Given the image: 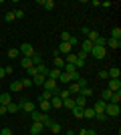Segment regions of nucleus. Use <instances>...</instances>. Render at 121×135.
I'll use <instances>...</instances> for the list:
<instances>
[{
  "label": "nucleus",
  "instance_id": "nucleus-46",
  "mask_svg": "<svg viewBox=\"0 0 121 135\" xmlns=\"http://www.w3.org/2000/svg\"><path fill=\"white\" fill-rule=\"evenodd\" d=\"M20 83H22V87H32V79H30V77H26V79H22V81H20Z\"/></svg>",
  "mask_w": 121,
  "mask_h": 135
},
{
  "label": "nucleus",
  "instance_id": "nucleus-5",
  "mask_svg": "<svg viewBox=\"0 0 121 135\" xmlns=\"http://www.w3.org/2000/svg\"><path fill=\"white\" fill-rule=\"evenodd\" d=\"M89 55H93L95 59H99V61H103L105 56H107V52H105V46H93V51L89 52Z\"/></svg>",
  "mask_w": 121,
  "mask_h": 135
},
{
  "label": "nucleus",
  "instance_id": "nucleus-55",
  "mask_svg": "<svg viewBox=\"0 0 121 135\" xmlns=\"http://www.w3.org/2000/svg\"><path fill=\"white\" fill-rule=\"evenodd\" d=\"M67 135H77V133H75V131H69V133H67Z\"/></svg>",
  "mask_w": 121,
  "mask_h": 135
},
{
  "label": "nucleus",
  "instance_id": "nucleus-34",
  "mask_svg": "<svg viewBox=\"0 0 121 135\" xmlns=\"http://www.w3.org/2000/svg\"><path fill=\"white\" fill-rule=\"evenodd\" d=\"M79 95H83V97H91V95H93V89H91V87H83V89L79 91Z\"/></svg>",
  "mask_w": 121,
  "mask_h": 135
},
{
  "label": "nucleus",
  "instance_id": "nucleus-39",
  "mask_svg": "<svg viewBox=\"0 0 121 135\" xmlns=\"http://www.w3.org/2000/svg\"><path fill=\"white\" fill-rule=\"evenodd\" d=\"M65 62H69V65H75L77 62V55H73V52H71V55H67V61Z\"/></svg>",
  "mask_w": 121,
  "mask_h": 135
},
{
  "label": "nucleus",
  "instance_id": "nucleus-53",
  "mask_svg": "<svg viewBox=\"0 0 121 135\" xmlns=\"http://www.w3.org/2000/svg\"><path fill=\"white\" fill-rule=\"evenodd\" d=\"M4 75H6V71H4L2 67H0V79H4Z\"/></svg>",
  "mask_w": 121,
  "mask_h": 135
},
{
  "label": "nucleus",
  "instance_id": "nucleus-14",
  "mask_svg": "<svg viewBox=\"0 0 121 135\" xmlns=\"http://www.w3.org/2000/svg\"><path fill=\"white\" fill-rule=\"evenodd\" d=\"M45 127H46V129H51L52 133H61V125H59L57 121H49V123H46Z\"/></svg>",
  "mask_w": 121,
  "mask_h": 135
},
{
  "label": "nucleus",
  "instance_id": "nucleus-29",
  "mask_svg": "<svg viewBox=\"0 0 121 135\" xmlns=\"http://www.w3.org/2000/svg\"><path fill=\"white\" fill-rule=\"evenodd\" d=\"M63 107H67L71 111V109L75 107V101H73V99H71V97H67V99H63Z\"/></svg>",
  "mask_w": 121,
  "mask_h": 135
},
{
  "label": "nucleus",
  "instance_id": "nucleus-28",
  "mask_svg": "<svg viewBox=\"0 0 121 135\" xmlns=\"http://www.w3.org/2000/svg\"><path fill=\"white\" fill-rule=\"evenodd\" d=\"M40 111H42V113L51 111V101H42V99H40Z\"/></svg>",
  "mask_w": 121,
  "mask_h": 135
},
{
  "label": "nucleus",
  "instance_id": "nucleus-36",
  "mask_svg": "<svg viewBox=\"0 0 121 135\" xmlns=\"http://www.w3.org/2000/svg\"><path fill=\"white\" fill-rule=\"evenodd\" d=\"M63 67H65V61L61 56H55V69H61V71H63Z\"/></svg>",
  "mask_w": 121,
  "mask_h": 135
},
{
  "label": "nucleus",
  "instance_id": "nucleus-4",
  "mask_svg": "<svg viewBox=\"0 0 121 135\" xmlns=\"http://www.w3.org/2000/svg\"><path fill=\"white\" fill-rule=\"evenodd\" d=\"M20 55H24L26 59H32V55H35V49H32V45H28V42H24V45H20Z\"/></svg>",
  "mask_w": 121,
  "mask_h": 135
},
{
  "label": "nucleus",
  "instance_id": "nucleus-6",
  "mask_svg": "<svg viewBox=\"0 0 121 135\" xmlns=\"http://www.w3.org/2000/svg\"><path fill=\"white\" fill-rule=\"evenodd\" d=\"M18 107L22 109V111H26V113H32V111L36 109V105H35L32 101H28V99H24V101H20V103H18Z\"/></svg>",
  "mask_w": 121,
  "mask_h": 135
},
{
  "label": "nucleus",
  "instance_id": "nucleus-32",
  "mask_svg": "<svg viewBox=\"0 0 121 135\" xmlns=\"http://www.w3.org/2000/svg\"><path fill=\"white\" fill-rule=\"evenodd\" d=\"M119 101H121V91H117V93H113V95H111L109 103H115V105H119Z\"/></svg>",
  "mask_w": 121,
  "mask_h": 135
},
{
  "label": "nucleus",
  "instance_id": "nucleus-13",
  "mask_svg": "<svg viewBox=\"0 0 121 135\" xmlns=\"http://www.w3.org/2000/svg\"><path fill=\"white\" fill-rule=\"evenodd\" d=\"M51 107H52V109H61V107H63V99H61L59 95H52V99H51Z\"/></svg>",
  "mask_w": 121,
  "mask_h": 135
},
{
  "label": "nucleus",
  "instance_id": "nucleus-37",
  "mask_svg": "<svg viewBox=\"0 0 121 135\" xmlns=\"http://www.w3.org/2000/svg\"><path fill=\"white\" fill-rule=\"evenodd\" d=\"M18 55H20V51H18V49H10V51H8V55H6V56H8V59H16Z\"/></svg>",
  "mask_w": 121,
  "mask_h": 135
},
{
  "label": "nucleus",
  "instance_id": "nucleus-41",
  "mask_svg": "<svg viewBox=\"0 0 121 135\" xmlns=\"http://www.w3.org/2000/svg\"><path fill=\"white\" fill-rule=\"evenodd\" d=\"M59 97H61V99H67V97H71L69 89H63V91H59Z\"/></svg>",
  "mask_w": 121,
  "mask_h": 135
},
{
  "label": "nucleus",
  "instance_id": "nucleus-49",
  "mask_svg": "<svg viewBox=\"0 0 121 135\" xmlns=\"http://www.w3.org/2000/svg\"><path fill=\"white\" fill-rule=\"evenodd\" d=\"M99 79H109V75H107V71H99Z\"/></svg>",
  "mask_w": 121,
  "mask_h": 135
},
{
  "label": "nucleus",
  "instance_id": "nucleus-1",
  "mask_svg": "<svg viewBox=\"0 0 121 135\" xmlns=\"http://www.w3.org/2000/svg\"><path fill=\"white\" fill-rule=\"evenodd\" d=\"M30 119H32L35 123H42V125H46L49 121H51V117H49L46 113H40V111H36V109L30 113Z\"/></svg>",
  "mask_w": 121,
  "mask_h": 135
},
{
  "label": "nucleus",
  "instance_id": "nucleus-24",
  "mask_svg": "<svg viewBox=\"0 0 121 135\" xmlns=\"http://www.w3.org/2000/svg\"><path fill=\"white\" fill-rule=\"evenodd\" d=\"M30 61H32V67H38V65H42V56H40L38 52H35V55H32V59H30Z\"/></svg>",
  "mask_w": 121,
  "mask_h": 135
},
{
  "label": "nucleus",
  "instance_id": "nucleus-48",
  "mask_svg": "<svg viewBox=\"0 0 121 135\" xmlns=\"http://www.w3.org/2000/svg\"><path fill=\"white\" fill-rule=\"evenodd\" d=\"M0 135H12V129H10V127H2Z\"/></svg>",
  "mask_w": 121,
  "mask_h": 135
},
{
  "label": "nucleus",
  "instance_id": "nucleus-15",
  "mask_svg": "<svg viewBox=\"0 0 121 135\" xmlns=\"http://www.w3.org/2000/svg\"><path fill=\"white\" fill-rule=\"evenodd\" d=\"M24 87H22V83H20V81H12L10 83V91H8V93H18V91H22Z\"/></svg>",
  "mask_w": 121,
  "mask_h": 135
},
{
  "label": "nucleus",
  "instance_id": "nucleus-22",
  "mask_svg": "<svg viewBox=\"0 0 121 135\" xmlns=\"http://www.w3.org/2000/svg\"><path fill=\"white\" fill-rule=\"evenodd\" d=\"M99 36H101V34H99L97 30H91V32L87 34V40H91L93 45H95V42H97V38H99Z\"/></svg>",
  "mask_w": 121,
  "mask_h": 135
},
{
  "label": "nucleus",
  "instance_id": "nucleus-18",
  "mask_svg": "<svg viewBox=\"0 0 121 135\" xmlns=\"http://www.w3.org/2000/svg\"><path fill=\"white\" fill-rule=\"evenodd\" d=\"M46 81V77H42V75H35L32 77V85H36V87H42Z\"/></svg>",
  "mask_w": 121,
  "mask_h": 135
},
{
  "label": "nucleus",
  "instance_id": "nucleus-16",
  "mask_svg": "<svg viewBox=\"0 0 121 135\" xmlns=\"http://www.w3.org/2000/svg\"><path fill=\"white\" fill-rule=\"evenodd\" d=\"M42 129H45V125H42V123H32V125H30V135H38Z\"/></svg>",
  "mask_w": 121,
  "mask_h": 135
},
{
  "label": "nucleus",
  "instance_id": "nucleus-45",
  "mask_svg": "<svg viewBox=\"0 0 121 135\" xmlns=\"http://www.w3.org/2000/svg\"><path fill=\"white\" fill-rule=\"evenodd\" d=\"M105 45H107V38H103V36H99L97 42H95V46H105Z\"/></svg>",
  "mask_w": 121,
  "mask_h": 135
},
{
  "label": "nucleus",
  "instance_id": "nucleus-20",
  "mask_svg": "<svg viewBox=\"0 0 121 135\" xmlns=\"http://www.w3.org/2000/svg\"><path fill=\"white\" fill-rule=\"evenodd\" d=\"M73 101H75V105H77V107H83V109H85V105H87V97L77 95V99H73Z\"/></svg>",
  "mask_w": 121,
  "mask_h": 135
},
{
  "label": "nucleus",
  "instance_id": "nucleus-42",
  "mask_svg": "<svg viewBox=\"0 0 121 135\" xmlns=\"http://www.w3.org/2000/svg\"><path fill=\"white\" fill-rule=\"evenodd\" d=\"M81 79V75H79V71H73V73H71V81H73V83H77V81Z\"/></svg>",
  "mask_w": 121,
  "mask_h": 135
},
{
  "label": "nucleus",
  "instance_id": "nucleus-2",
  "mask_svg": "<svg viewBox=\"0 0 121 135\" xmlns=\"http://www.w3.org/2000/svg\"><path fill=\"white\" fill-rule=\"evenodd\" d=\"M119 113H121L119 105H115V103H107V105H105V115H107V119L109 117H119Z\"/></svg>",
  "mask_w": 121,
  "mask_h": 135
},
{
  "label": "nucleus",
  "instance_id": "nucleus-35",
  "mask_svg": "<svg viewBox=\"0 0 121 135\" xmlns=\"http://www.w3.org/2000/svg\"><path fill=\"white\" fill-rule=\"evenodd\" d=\"M111 38H117V40H121V28H119V26H115L113 30H111Z\"/></svg>",
  "mask_w": 121,
  "mask_h": 135
},
{
  "label": "nucleus",
  "instance_id": "nucleus-50",
  "mask_svg": "<svg viewBox=\"0 0 121 135\" xmlns=\"http://www.w3.org/2000/svg\"><path fill=\"white\" fill-rule=\"evenodd\" d=\"M89 32H91V28H89V26H83V34H85V36H87V34H89Z\"/></svg>",
  "mask_w": 121,
  "mask_h": 135
},
{
  "label": "nucleus",
  "instance_id": "nucleus-33",
  "mask_svg": "<svg viewBox=\"0 0 121 135\" xmlns=\"http://www.w3.org/2000/svg\"><path fill=\"white\" fill-rule=\"evenodd\" d=\"M71 113H73L77 119H81V117H83V107H77V105H75V107L71 109Z\"/></svg>",
  "mask_w": 121,
  "mask_h": 135
},
{
  "label": "nucleus",
  "instance_id": "nucleus-9",
  "mask_svg": "<svg viewBox=\"0 0 121 135\" xmlns=\"http://www.w3.org/2000/svg\"><path fill=\"white\" fill-rule=\"evenodd\" d=\"M59 52H61V55H71V52H73V46H71L69 42H61V45H59Z\"/></svg>",
  "mask_w": 121,
  "mask_h": 135
},
{
  "label": "nucleus",
  "instance_id": "nucleus-10",
  "mask_svg": "<svg viewBox=\"0 0 121 135\" xmlns=\"http://www.w3.org/2000/svg\"><path fill=\"white\" fill-rule=\"evenodd\" d=\"M8 103H12V95L8 93V91H4V93H0V105H8Z\"/></svg>",
  "mask_w": 121,
  "mask_h": 135
},
{
  "label": "nucleus",
  "instance_id": "nucleus-21",
  "mask_svg": "<svg viewBox=\"0 0 121 135\" xmlns=\"http://www.w3.org/2000/svg\"><path fill=\"white\" fill-rule=\"evenodd\" d=\"M59 75H61V69H52V71H49L46 79H52V81H57V79H59Z\"/></svg>",
  "mask_w": 121,
  "mask_h": 135
},
{
  "label": "nucleus",
  "instance_id": "nucleus-26",
  "mask_svg": "<svg viewBox=\"0 0 121 135\" xmlns=\"http://www.w3.org/2000/svg\"><path fill=\"white\" fill-rule=\"evenodd\" d=\"M18 103H8V105H6V113H18Z\"/></svg>",
  "mask_w": 121,
  "mask_h": 135
},
{
  "label": "nucleus",
  "instance_id": "nucleus-52",
  "mask_svg": "<svg viewBox=\"0 0 121 135\" xmlns=\"http://www.w3.org/2000/svg\"><path fill=\"white\" fill-rule=\"evenodd\" d=\"M87 135H97V131L95 129H87Z\"/></svg>",
  "mask_w": 121,
  "mask_h": 135
},
{
  "label": "nucleus",
  "instance_id": "nucleus-30",
  "mask_svg": "<svg viewBox=\"0 0 121 135\" xmlns=\"http://www.w3.org/2000/svg\"><path fill=\"white\" fill-rule=\"evenodd\" d=\"M20 67H22V69H30V67H32V61L26 59V56H22V59H20Z\"/></svg>",
  "mask_w": 121,
  "mask_h": 135
},
{
  "label": "nucleus",
  "instance_id": "nucleus-43",
  "mask_svg": "<svg viewBox=\"0 0 121 135\" xmlns=\"http://www.w3.org/2000/svg\"><path fill=\"white\" fill-rule=\"evenodd\" d=\"M71 40V34L69 32H61V42H69Z\"/></svg>",
  "mask_w": 121,
  "mask_h": 135
},
{
  "label": "nucleus",
  "instance_id": "nucleus-54",
  "mask_svg": "<svg viewBox=\"0 0 121 135\" xmlns=\"http://www.w3.org/2000/svg\"><path fill=\"white\" fill-rule=\"evenodd\" d=\"M77 135H87V129H81V131H79Z\"/></svg>",
  "mask_w": 121,
  "mask_h": 135
},
{
  "label": "nucleus",
  "instance_id": "nucleus-17",
  "mask_svg": "<svg viewBox=\"0 0 121 135\" xmlns=\"http://www.w3.org/2000/svg\"><path fill=\"white\" fill-rule=\"evenodd\" d=\"M38 4L45 8V10H55V2L52 0H38Z\"/></svg>",
  "mask_w": 121,
  "mask_h": 135
},
{
  "label": "nucleus",
  "instance_id": "nucleus-40",
  "mask_svg": "<svg viewBox=\"0 0 121 135\" xmlns=\"http://www.w3.org/2000/svg\"><path fill=\"white\" fill-rule=\"evenodd\" d=\"M40 99H42V101H51V99H52V93H49V91H42Z\"/></svg>",
  "mask_w": 121,
  "mask_h": 135
},
{
  "label": "nucleus",
  "instance_id": "nucleus-23",
  "mask_svg": "<svg viewBox=\"0 0 121 135\" xmlns=\"http://www.w3.org/2000/svg\"><path fill=\"white\" fill-rule=\"evenodd\" d=\"M111 95H113V93H111L109 89H103V91H101V101H105V103H109Z\"/></svg>",
  "mask_w": 121,
  "mask_h": 135
},
{
  "label": "nucleus",
  "instance_id": "nucleus-12",
  "mask_svg": "<svg viewBox=\"0 0 121 135\" xmlns=\"http://www.w3.org/2000/svg\"><path fill=\"white\" fill-rule=\"evenodd\" d=\"M105 105H107V103L99 99V101L93 105V111H95V115H99V113H105Z\"/></svg>",
  "mask_w": 121,
  "mask_h": 135
},
{
  "label": "nucleus",
  "instance_id": "nucleus-11",
  "mask_svg": "<svg viewBox=\"0 0 121 135\" xmlns=\"http://www.w3.org/2000/svg\"><path fill=\"white\" fill-rule=\"evenodd\" d=\"M93 46H95V45H93V42H91V40H83V45H81V52H85V55H89V52H91L93 51Z\"/></svg>",
  "mask_w": 121,
  "mask_h": 135
},
{
  "label": "nucleus",
  "instance_id": "nucleus-27",
  "mask_svg": "<svg viewBox=\"0 0 121 135\" xmlns=\"http://www.w3.org/2000/svg\"><path fill=\"white\" fill-rule=\"evenodd\" d=\"M107 45H109L111 49H115V51H117V49L121 46V40H117V38H107Z\"/></svg>",
  "mask_w": 121,
  "mask_h": 135
},
{
  "label": "nucleus",
  "instance_id": "nucleus-3",
  "mask_svg": "<svg viewBox=\"0 0 121 135\" xmlns=\"http://www.w3.org/2000/svg\"><path fill=\"white\" fill-rule=\"evenodd\" d=\"M42 87H45V91H49V93H52V95H59V91H61L59 89V83L52 81V79H46Z\"/></svg>",
  "mask_w": 121,
  "mask_h": 135
},
{
  "label": "nucleus",
  "instance_id": "nucleus-38",
  "mask_svg": "<svg viewBox=\"0 0 121 135\" xmlns=\"http://www.w3.org/2000/svg\"><path fill=\"white\" fill-rule=\"evenodd\" d=\"M69 93L73 95V93H79V85L77 83H69Z\"/></svg>",
  "mask_w": 121,
  "mask_h": 135
},
{
  "label": "nucleus",
  "instance_id": "nucleus-44",
  "mask_svg": "<svg viewBox=\"0 0 121 135\" xmlns=\"http://www.w3.org/2000/svg\"><path fill=\"white\" fill-rule=\"evenodd\" d=\"M14 18H18V20H20V18H24V10H22V8L14 10Z\"/></svg>",
  "mask_w": 121,
  "mask_h": 135
},
{
  "label": "nucleus",
  "instance_id": "nucleus-8",
  "mask_svg": "<svg viewBox=\"0 0 121 135\" xmlns=\"http://www.w3.org/2000/svg\"><path fill=\"white\" fill-rule=\"evenodd\" d=\"M57 83H61V85H69V83H73V81H71V75H69V73H65V71H61V75H59Z\"/></svg>",
  "mask_w": 121,
  "mask_h": 135
},
{
  "label": "nucleus",
  "instance_id": "nucleus-31",
  "mask_svg": "<svg viewBox=\"0 0 121 135\" xmlns=\"http://www.w3.org/2000/svg\"><path fill=\"white\" fill-rule=\"evenodd\" d=\"M83 117H87V119H95V111H93V107L91 109H83Z\"/></svg>",
  "mask_w": 121,
  "mask_h": 135
},
{
  "label": "nucleus",
  "instance_id": "nucleus-25",
  "mask_svg": "<svg viewBox=\"0 0 121 135\" xmlns=\"http://www.w3.org/2000/svg\"><path fill=\"white\" fill-rule=\"evenodd\" d=\"M36 69V75H42V77H46V75H49V69L45 67V62H42V65H38V67H35Z\"/></svg>",
  "mask_w": 121,
  "mask_h": 135
},
{
  "label": "nucleus",
  "instance_id": "nucleus-47",
  "mask_svg": "<svg viewBox=\"0 0 121 135\" xmlns=\"http://www.w3.org/2000/svg\"><path fill=\"white\" fill-rule=\"evenodd\" d=\"M4 20H6V22H12V20H14V12H6Z\"/></svg>",
  "mask_w": 121,
  "mask_h": 135
},
{
  "label": "nucleus",
  "instance_id": "nucleus-51",
  "mask_svg": "<svg viewBox=\"0 0 121 135\" xmlns=\"http://www.w3.org/2000/svg\"><path fill=\"white\" fill-rule=\"evenodd\" d=\"M0 115H6V107L4 105H0Z\"/></svg>",
  "mask_w": 121,
  "mask_h": 135
},
{
  "label": "nucleus",
  "instance_id": "nucleus-19",
  "mask_svg": "<svg viewBox=\"0 0 121 135\" xmlns=\"http://www.w3.org/2000/svg\"><path fill=\"white\" fill-rule=\"evenodd\" d=\"M107 75H109V79H119V77H121V71L117 67H113V69L107 71Z\"/></svg>",
  "mask_w": 121,
  "mask_h": 135
},
{
  "label": "nucleus",
  "instance_id": "nucleus-7",
  "mask_svg": "<svg viewBox=\"0 0 121 135\" xmlns=\"http://www.w3.org/2000/svg\"><path fill=\"white\" fill-rule=\"evenodd\" d=\"M107 89H109L111 93H117V91H121V81H119V79H109Z\"/></svg>",
  "mask_w": 121,
  "mask_h": 135
}]
</instances>
